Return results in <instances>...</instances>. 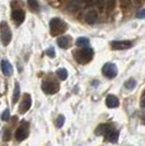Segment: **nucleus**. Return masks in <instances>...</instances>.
<instances>
[{
    "label": "nucleus",
    "mask_w": 145,
    "mask_h": 146,
    "mask_svg": "<svg viewBox=\"0 0 145 146\" xmlns=\"http://www.w3.org/2000/svg\"><path fill=\"white\" fill-rule=\"evenodd\" d=\"M93 56H94V50L92 48H82L80 50L73 51L74 59L79 63H82V64L90 62L92 60V58H93Z\"/></svg>",
    "instance_id": "1"
},
{
    "label": "nucleus",
    "mask_w": 145,
    "mask_h": 146,
    "mask_svg": "<svg viewBox=\"0 0 145 146\" xmlns=\"http://www.w3.org/2000/svg\"><path fill=\"white\" fill-rule=\"evenodd\" d=\"M49 29H50V33L53 36H58V35L63 34L67 31V24L60 19L55 18L50 21Z\"/></svg>",
    "instance_id": "2"
},
{
    "label": "nucleus",
    "mask_w": 145,
    "mask_h": 146,
    "mask_svg": "<svg viewBox=\"0 0 145 146\" xmlns=\"http://www.w3.org/2000/svg\"><path fill=\"white\" fill-rule=\"evenodd\" d=\"M0 38H1V42L5 46H8L9 43L11 42L12 33H11V30H10L7 22L0 23Z\"/></svg>",
    "instance_id": "3"
},
{
    "label": "nucleus",
    "mask_w": 145,
    "mask_h": 146,
    "mask_svg": "<svg viewBox=\"0 0 145 146\" xmlns=\"http://www.w3.org/2000/svg\"><path fill=\"white\" fill-rule=\"evenodd\" d=\"M117 73H118V70H117L116 64H114V63H106L103 67V74L109 79L115 78Z\"/></svg>",
    "instance_id": "4"
},
{
    "label": "nucleus",
    "mask_w": 145,
    "mask_h": 146,
    "mask_svg": "<svg viewBox=\"0 0 145 146\" xmlns=\"http://www.w3.org/2000/svg\"><path fill=\"white\" fill-rule=\"evenodd\" d=\"M111 48L115 50H123V49H129L133 46L132 42L130 40H115L110 43Z\"/></svg>",
    "instance_id": "5"
},
{
    "label": "nucleus",
    "mask_w": 145,
    "mask_h": 146,
    "mask_svg": "<svg viewBox=\"0 0 145 146\" xmlns=\"http://www.w3.org/2000/svg\"><path fill=\"white\" fill-rule=\"evenodd\" d=\"M42 88L46 94H55L59 91V85L56 84L53 81H45L43 83Z\"/></svg>",
    "instance_id": "6"
},
{
    "label": "nucleus",
    "mask_w": 145,
    "mask_h": 146,
    "mask_svg": "<svg viewBox=\"0 0 145 146\" xmlns=\"http://www.w3.org/2000/svg\"><path fill=\"white\" fill-rule=\"evenodd\" d=\"M31 106H32V98H31V96L29 95V94H24L23 100H22V103H21L20 107H19L20 113H24V112H26V111L31 108Z\"/></svg>",
    "instance_id": "7"
},
{
    "label": "nucleus",
    "mask_w": 145,
    "mask_h": 146,
    "mask_svg": "<svg viewBox=\"0 0 145 146\" xmlns=\"http://www.w3.org/2000/svg\"><path fill=\"white\" fill-rule=\"evenodd\" d=\"M12 19H13V21L15 22V24L20 25L24 21L25 13L23 12L22 10H20V9H15V10L12 11Z\"/></svg>",
    "instance_id": "8"
},
{
    "label": "nucleus",
    "mask_w": 145,
    "mask_h": 146,
    "mask_svg": "<svg viewBox=\"0 0 145 146\" xmlns=\"http://www.w3.org/2000/svg\"><path fill=\"white\" fill-rule=\"evenodd\" d=\"M15 139H17V141H23L25 140L26 137H27V135H29V130H27V128L26 127H20V128L15 131Z\"/></svg>",
    "instance_id": "9"
},
{
    "label": "nucleus",
    "mask_w": 145,
    "mask_h": 146,
    "mask_svg": "<svg viewBox=\"0 0 145 146\" xmlns=\"http://www.w3.org/2000/svg\"><path fill=\"white\" fill-rule=\"evenodd\" d=\"M1 71L2 73L6 75V76H10L11 74H12V66L10 64V62L6 59H3V60L1 61Z\"/></svg>",
    "instance_id": "10"
},
{
    "label": "nucleus",
    "mask_w": 145,
    "mask_h": 146,
    "mask_svg": "<svg viewBox=\"0 0 145 146\" xmlns=\"http://www.w3.org/2000/svg\"><path fill=\"white\" fill-rule=\"evenodd\" d=\"M85 21H86V23H88V24H94L95 22L97 21V12L95 10H88L87 12L85 13Z\"/></svg>",
    "instance_id": "11"
},
{
    "label": "nucleus",
    "mask_w": 145,
    "mask_h": 146,
    "mask_svg": "<svg viewBox=\"0 0 145 146\" xmlns=\"http://www.w3.org/2000/svg\"><path fill=\"white\" fill-rule=\"evenodd\" d=\"M111 129H112V127L109 125V124H99L96 128V130H95V134L96 135H104V136H106Z\"/></svg>",
    "instance_id": "12"
},
{
    "label": "nucleus",
    "mask_w": 145,
    "mask_h": 146,
    "mask_svg": "<svg viewBox=\"0 0 145 146\" xmlns=\"http://www.w3.org/2000/svg\"><path fill=\"white\" fill-rule=\"evenodd\" d=\"M57 44L61 48L66 49L71 46V38L69 36H61L57 39Z\"/></svg>",
    "instance_id": "13"
},
{
    "label": "nucleus",
    "mask_w": 145,
    "mask_h": 146,
    "mask_svg": "<svg viewBox=\"0 0 145 146\" xmlns=\"http://www.w3.org/2000/svg\"><path fill=\"white\" fill-rule=\"evenodd\" d=\"M106 105L109 108H117L119 106V99L115 95H108L106 98Z\"/></svg>",
    "instance_id": "14"
},
{
    "label": "nucleus",
    "mask_w": 145,
    "mask_h": 146,
    "mask_svg": "<svg viewBox=\"0 0 145 146\" xmlns=\"http://www.w3.org/2000/svg\"><path fill=\"white\" fill-rule=\"evenodd\" d=\"M106 137V140L109 141V142H111V143H116L117 141H118V137H119V132L116 130V129H111L110 131L108 132V134L105 136Z\"/></svg>",
    "instance_id": "15"
},
{
    "label": "nucleus",
    "mask_w": 145,
    "mask_h": 146,
    "mask_svg": "<svg viewBox=\"0 0 145 146\" xmlns=\"http://www.w3.org/2000/svg\"><path fill=\"white\" fill-rule=\"evenodd\" d=\"M88 44H90V40L87 38H85V37H79L76 39V42H75V45L80 48H86L88 46Z\"/></svg>",
    "instance_id": "16"
},
{
    "label": "nucleus",
    "mask_w": 145,
    "mask_h": 146,
    "mask_svg": "<svg viewBox=\"0 0 145 146\" xmlns=\"http://www.w3.org/2000/svg\"><path fill=\"white\" fill-rule=\"evenodd\" d=\"M20 94H21V92H20V85H19V83H17V84H15V87H14V92H13V98H12L13 104H15L19 100Z\"/></svg>",
    "instance_id": "17"
},
{
    "label": "nucleus",
    "mask_w": 145,
    "mask_h": 146,
    "mask_svg": "<svg viewBox=\"0 0 145 146\" xmlns=\"http://www.w3.org/2000/svg\"><path fill=\"white\" fill-rule=\"evenodd\" d=\"M27 5L33 11H38L39 9V3L37 0H27Z\"/></svg>",
    "instance_id": "18"
},
{
    "label": "nucleus",
    "mask_w": 145,
    "mask_h": 146,
    "mask_svg": "<svg viewBox=\"0 0 145 146\" xmlns=\"http://www.w3.org/2000/svg\"><path fill=\"white\" fill-rule=\"evenodd\" d=\"M56 74L59 76V79L61 80H66L68 78V72H67L66 69H63V68H60V69H58L57 71H56Z\"/></svg>",
    "instance_id": "19"
},
{
    "label": "nucleus",
    "mask_w": 145,
    "mask_h": 146,
    "mask_svg": "<svg viewBox=\"0 0 145 146\" xmlns=\"http://www.w3.org/2000/svg\"><path fill=\"white\" fill-rule=\"evenodd\" d=\"M135 85H136V81H135L134 79H129L127 82H126V84H124L126 88H127V90H129V91L133 90V88L135 87Z\"/></svg>",
    "instance_id": "20"
},
{
    "label": "nucleus",
    "mask_w": 145,
    "mask_h": 146,
    "mask_svg": "<svg viewBox=\"0 0 145 146\" xmlns=\"http://www.w3.org/2000/svg\"><path fill=\"white\" fill-rule=\"evenodd\" d=\"M106 1H107V0H96V6L100 12L104 11V9H105V7H106Z\"/></svg>",
    "instance_id": "21"
},
{
    "label": "nucleus",
    "mask_w": 145,
    "mask_h": 146,
    "mask_svg": "<svg viewBox=\"0 0 145 146\" xmlns=\"http://www.w3.org/2000/svg\"><path fill=\"white\" fill-rule=\"evenodd\" d=\"M63 123H65V117L60 115V116L57 118V120H56V127L57 128H61L62 125H63Z\"/></svg>",
    "instance_id": "22"
},
{
    "label": "nucleus",
    "mask_w": 145,
    "mask_h": 146,
    "mask_svg": "<svg viewBox=\"0 0 145 146\" xmlns=\"http://www.w3.org/2000/svg\"><path fill=\"white\" fill-rule=\"evenodd\" d=\"M1 119H2V121H9V119H10V111H9V109H6L2 112Z\"/></svg>",
    "instance_id": "23"
},
{
    "label": "nucleus",
    "mask_w": 145,
    "mask_h": 146,
    "mask_svg": "<svg viewBox=\"0 0 145 146\" xmlns=\"http://www.w3.org/2000/svg\"><path fill=\"white\" fill-rule=\"evenodd\" d=\"M3 140L5 141H10L11 140V131L9 129H6L3 132Z\"/></svg>",
    "instance_id": "24"
},
{
    "label": "nucleus",
    "mask_w": 145,
    "mask_h": 146,
    "mask_svg": "<svg viewBox=\"0 0 145 146\" xmlns=\"http://www.w3.org/2000/svg\"><path fill=\"white\" fill-rule=\"evenodd\" d=\"M116 6V0H109L108 1V10L109 11H112L115 9Z\"/></svg>",
    "instance_id": "25"
},
{
    "label": "nucleus",
    "mask_w": 145,
    "mask_h": 146,
    "mask_svg": "<svg viewBox=\"0 0 145 146\" xmlns=\"http://www.w3.org/2000/svg\"><path fill=\"white\" fill-rule=\"evenodd\" d=\"M119 3H120V7H122V8H126V7L129 6L130 0H119Z\"/></svg>",
    "instance_id": "26"
},
{
    "label": "nucleus",
    "mask_w": 145,
    "mask_h": 146,
    "mask_svg": "<svg viewBox=\"0 0 145 146\" xmlns=\"http://www.w3.org/2000/svg\"><path fill=\"white\" fill-rule=\"evenodd\" d=\"M136 17H138L139 19H145V9H143V10L139 11V12H138V14H136Z\"/></svg>",
    "instance_id": "27"
},
{
    "label": "nucleus",
    "mask_w": 145,
    "mask_h": 146,
    "mask_svg": "<svg viewBox=\"0 0 145 146\" xmlns=\"http://www.w3.org/2000/svg\"><path fill=\"white\" fill-rule=\"evenodd\" d=\"M141 107L142 108H145V90L142 94V97H141Z\"/></svg>",
    "instance_id": "28"
},
{
    "label": "nucleus",
    "mask_w": 145,
    "mask_h": 146,
    "mask_svg": "<svg viewBox=\"0 0 145 146\" xmlns=\"http://www.w3.org/2000/svg\"><path fill=\"white\" fill-rule=\"evenodd\" d=\"M46 54H47V56H49L50 58H54V57H55V50H54V48L48 49V50L46 51Z\"/></svg>",
    "instance_id": "29"
},
{
    "label": "nucleus",
    "mask_w": 145,
    "mask_h": 146,
    "mask_svg": "<svg viewBox=\"0 0 145 146\" xmlns=\"http://www.w3.org/2000/svg\"><path fill=\"white\" fill-rule=\"evenodd\" d=\"M83 1H84V2L86 3V5H92L94 0H83Z\"/></svg>",
    "instance_id": "30"
},
{
    "label": "nucleus",
    "mask_w": 145,
    "mask_h": 146,
    "mask_svg": "<svg viewBox=\"0 0 145 146\" xmlns=\"http://www.w3.org/2000/svg\"><path fill=\"white\" fill-rule=\"evenodd\" d=\"M142 121H143V123H145V112L143 113V116H142Z\"/></svg>",
    "instance_id": "31"
},
{
    "label": "nucleus",
    "mask_w": 145,
    "mask_h": 146,
    "mask_svg": "<svg viewBox=\"0 0 145 146\" xmlns=\"http://www.w3.org/2000/svg\"><path fill=\"white\" fill-rule=\"evenodd\" d=\"M134 1H135V3H136V5H140V3H141V1H142V0H134Z\"/></svg>",
    "instance_id": "32"
}]
</instances>
